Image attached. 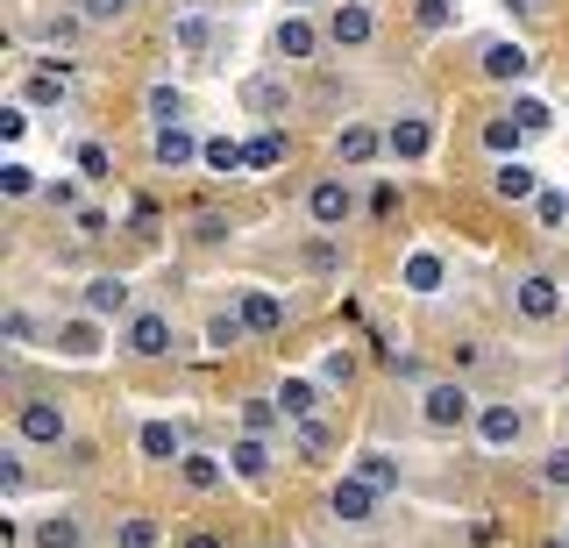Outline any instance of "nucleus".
Instances as JSON below:
<instances>
[{
  "mask_svg": "<svg viewBox=\"0 0 569 548\" xmlns=\"http://www.w3.org/2000/svg\"><path fill=\"white\" fill-rule=\"evenodd\" d=\"M470 420H477V392L462 378H427L420 385V428L456 435V428H470Z\"/></svg>",
  "mask_w": 569,
  "mask_h": 548,
  "instance_id": "nucleus-1",
  "label": "nucleus"
},
{
  "mask_svg": "<svg viewBox=\"0 0 569 548\" xmlns=\"http://www.w3.org/2000/svg\"><path fill=\"white\" fill-rule=\"evenodd\" d=\"M64 435H71V420H64L58 399H43V392L14 399V441H22V449H58Z\"/></svg>",
  "mask_w": 569,
  "mask_h": 548,
  "instance_id": "nucleus-2",
  "label": "nucleus"
},
{
  "mask_svg": "<svg viewBox=\"0 0 569 548\" xmlns=\"http://www.w3.org/2000/svg\"><path fill=\"white\" fill-rule=\"evenodd\" d=\"M470 428H477V441H485L491 456H512V449L527 441V414H520L512 399H485V406H477V420H470Z\"/></svg>",
  "mask_w": 569,
  "mask_h": 548,
  "instance_id": "nucleus-3",
  "label": "nucleus"
},
{
  "mask_svg": "<svg viewBox=\"0 0 569 548\" xmlns=\"http://www.w3.org/2000/svg\"><path fill=\"white\" fill-rule=\"evenodd\" d=\"M79 307L100 313V321H121V313H136V286L121 271H93V278H86V292H79Z\"/></svg>",
  "mask_w": 569,
  "mask_h": 548,
  "instance_id": "nucleus-4",
  "label": "nucleus"
},
{
  "mask_svg": "<svg viewBox=\"0 0 569 548\" xmlns=\"http://www.w3.org/2000/svg\"><path fill=\"white\" fill-rule=\"evenodd\" d=\"M121 342H129V357H142V363H157V357H171V313H157V307H142V313H129V335H121Z\"/></svg>",
  "mask_w": 569,
  "mask_h": 548,
  "instance_id": "nucleus-5",
  "label": "nucleus"
},
{
  "mask_svg": "<svg viewBox=\"0 0 569 548\" xmlns=\"http://www.w3.org/2000/svg\"><path fill=\"white\" fill-rule=\"evenodd\" d=\"M378 499H385V491H378V485H363V477L349 470L342 485L328 491V512H335L342 527H370V520H378Z\"/></svg>",
  "mask_w": 569,
  "mask_h": 548,
  "instance_id": "nucleus-6",
  "label": "nucleus"
},
{
  "mask_svg": "<svg viewBox=\"0 0 569 548\" xmlns=\"http://www.w3.org/2000/svg\"><path fill=\"white\" fill-rule=\"evenodd\" d=\"M427 150H435V121L427 114H399L385 129V157H399V165H420Z\"/></svg>",
  "mask_w": 569,
  "mask_h": 548,
  "instance_id": "nucleus-7",
  "label": "nucleus"
},
{
  "mask_svg": "<svg viewBox=\"0 0 569 548\" xmlns=\"http://www.w3.org/2000/svg\"><path fill=\"white\" fill-rule=\"evenodd\" d=\"M477 72H485V79H498V86H520V79L533 72V58H527V43L498 37V43H485V50H477Z\"/></svg>",
  "mask_w": 569,
  "mask_h": 548,
  "instance_id": "nucleus-8",
  "label": "nucleus"
},
{
  "mask_svg": "<svg viewBox=\"0 0 569 548\" xmlns=\"http://www.w3.org/2000/svg\"><path fill=\"white\" fill-rule=\"evenodd\" d=\"M242 108L257 114V121H284V114H292V86L271 79V72H257V79L242 86Z\"/></svg>",
  "mask_w": 569,
  "mask_h": 548,
  "instance_id": "nucleus-9",
  "label": "nucleus"
},
{
  "mask_svg": "<svg viewBox=\"0 0 569 548\" xmlns=\"http://www.w3.org/2000/svg\"><path fill=\"white\" fill-rule=\"evenodd\" d=\"M307 215H313V228H342V221L356 215V192H349L342 179H320V186L307 192Z\"/></svg>",
  "mask_w": 569,
  "mask_h": 548,
  "instance_id": "nucleus-10",
  "label": "nucleus"
},
{
  "mask_svg": "<svg viewBox=\"0 0 569 548\" xmlns=\"http://www.w3.org/2000/svg\"><path fill=\"white\" fill-rule=\"evenodd\" d=\"M491 192H498L506 207H520V200H541V179H533V165H527V157H498Z\"/></svg>",
  "mask_w": 569,
  "mask_h": 548,
  "instance_id": "nucleus-11",
  "label": "nucleus"
},
{
  "mask_svg": "<svg viewBox=\"0 0 569 548\" xmlns=\"http://www.w3.org/2000/svg\"><path fill=\"white\" fill-rule=\"evenodd\" d=\"M200 136L178 121V129H157V143H150V157H157V171H186V165H200Z\"/></svg>",
  "mask_w": 569,
  "mask_h": 548,
  "instance_id": "nucleus-12",
  "label": "nucleus"
},
{
  "mask_svg": "<svg viewBox=\"0 0 569 548\" xmlns=\"http://www.w3.org/2000/svg\"><path fill=\"white\" fill-rule=\"evenodd\" d=\"M520 313H527V321H556V313H562V278L527 271L520 278Z\"/></svg>",
  "mask_w": 569,
  "mask_h": 548,
  "instance_id": "nucleus-13",
  "label": "nucleus"
},
{
  "mask_svg": "<svg viewBox=\"0 0 569 548\" xmlns=\"http://www.w3.org/2000/svg\"><path fill=\"white\" fill-rule=\"evenodd\" d=\"M370 157H385V136L378 129H370V121H349V129L342 136H335V165H370Z\"/></svg>",
  "mask_w": 569,
  "mask_h": 548,
  "instance_id": "nucleus-14",
  "label": "nucleus"
},
{
  "mask_svg": "<svg viewBox=\"0 0 569 548\" xmlns=\"http://www.w3.org/2000/svg\"><path fill=\"white\" fill-rule=\"evenodd\" d=\"M58 357H71V363H93L100 357V313H79V321L58 328Z\"/></svg>",
  "mask_w": 569,
  "mask_h": 548,
  "instance_id": "nucleus-15",
  "label": "nucleus"
},
{
  "mask_svg": "<svg viewBox=\"0 0 569 548\" xmlns=\"http://www.w3.org/2000/svg\"><path fill=\"white\" fill-rule=\"evenodd\" d=\"M370 29H378V22H370V8H363V0H342V8L328 14V43H342V50L370 43Z\"/></svg>",
  "mask_w": 569,
  "mask_h": 548,
  "instance_id": "nucleus-16",
  "label": "nucleus"
},
{
  "mask_svg": "<svg viewBox=\"0 0 569 548\" xmlns=\"http://www.w3.org/2000/svg\"><path fill=\"white\" fill-rule=\"evenodd\" d=\"M22 541H29V548H79L86 527H79V512H43V520H36Z\"/></svg>",
  "mask_w": 569,
  "mask_h": 548,
  "instance_id": "nucleus-17",
  "label": "nucleus"
},
{
  "mask_svg": "<svg viewBox=\"0 0 569 548\" xmlns=\"http://www.w3.org/2000/svg\"><path fill=\"white\" fill-rule=\"evenodd\" d=\"M236 307H242L249 335H278V328H284V299H278V292H263V286H249Z\"/></svg>",
  "mask_w": 569,
  "mask_h": 548,
  "instance_id": "nucleus-18",
  "label": "nucleus"
},
{
  "mask_svg": "<svg viewBox=\"0 0 569 548\" xmlns=\"http://www.w3.org/2000/svg\"><path fill=\"white\" fill-rule=\"evenodd\" d=\"M136 449L150 456V464H178V456H186V435H178L171 420H142V428H136Z\"/></svg>",
  "mask_w": 569,
  "mask_h": 548,
  "instance_id": "nucleus-19",
  "label": "nucleus"
},
{
  "mask_svg": "<svg viewBox=\"0 0 569 548\" xmlns=\"http://www.w3.org/2000/svg\"><path fill=\"white\" fill-rule=\"evenodd\" d=\"M228 470L249 477V485H263V477H271V435H242L236 449H228Z\"/></svg>",
  "mask_w": 569,
  "mask_h": 548,
  "instance_id": "nucleus-20",
  "label": "nucleus"
},
{
  "mask_svg": "<svg viewBox=\"0 0 569 548\" xmlns=\"http://www.w3.org/2000/svg\"><path fill=\"white\" fill-rule=\"evenodd\" d=\"M313 50H320V29L307 22V14H284V22H278V58L284 64H307Z\"/></svg>",
  "mask_w": 569,
  "mask_h": 548,
  "instance_id": "nucleus-21",
  "label": "nucleus"
},
{
  "mask_svg": "<svg viewBox=\"0 0 569 548\" xmlns=\"http://www.w3.org/2000/svg\"><path fill=\"white\" fill-rule=\"evenodd\" d=\"M178 477H186L192 491H221V485H228V464H221V456H200V449H186V456H178Z\"/></svg>",
  "mask_w": 569,
  "mask_h": 548,
  "instance_id": "nucleus-22",
  "label": "nucleus"
},
{
  "mask_svg": "<svg viewBox=\"0 0 569 548\" xmlns=\"http://www.w3.org/2000/svg\"><path fill=\"white\" fill-rule=\"evenodd\" d=\"M520 143H527V129H520V114H485V150L491 157H520Z\"/></svg>",
  "mask_w": 569,
  "mask_h": 548,
  "instance_id": "nucleus-23",
  "label": "nucleus"
},
{
  "mask_svg": "<svg viewBox=\"0 0 569 548\" xmlns=\"http://www.w3.org/2000/svg\"><path fill=\"white\" fill-rule=\"evenodd\" d=\"M441 278H449V271H441V257L435 250H413V257H406V271H399V286L427 299V292H441Z\"/></svg>",
  "mask_w": 569,
  "mask_h": 548,
  "instance_id": "nucleus-24",
  "label": "nucleus"
},
{
  "mask_svg": "<svg viewBox=\"0 0 569 548\" xmlns=\"http://www.w3.org/2000/svg\"><path fill=\"white\" fill-rule=\"evenodd\" d=\"M271 399L284 406V420H313V414H320V385H313V378H284Z\"/></svg>",
  "mask_w": 569,
  "mask_h": 548,
  "instance_id": "nucleus-25",
  "label": "nucleus"
},
{
  "mask_svg": "<svg viewBox=\"0 0 569 548\" xmlns=\"http://www.w3.org/2000/svg\"><path fill=\"white\" fill-rule=\"evenodd\" d=\"M356 477L378 485V491H399V456L391 449H356Z\"/></svg>",
  "mask_w": 569,
  "mask_h": 548,
  "instance_id": "nucleus-26",
  "label": "nucleus"
},
{
  "mask_svg": "<svg viewBox=\"0 0 569 548\" xmlns=\"http://www.w3.org/2000/svg\"><path fill=\"white\" fill-rule=\"evenodd\" d=\"M171 43L186 50V58H207V50H213V22H207V14H178V22H171Z\"/></svg>",
  "mask_w": 569,
  "mask_h": 548,
  "instance_id": "nucleus-27",
  "label": "nucleus"
},
{
  "mask_svg": "<svg viewBox=\"0 0 569 548\" xmlns=\"http://www.w3.org/2000/svg\"><path fill=\"white\" fill-rule=\"evenodd\" d=\"M200 165L213 171V179H236V171L249 165V143H228V136H213V143L200 150Z\"/></svg>",
  "mask_w": 569,
  "mask_h": 548,
  "instance_id": "nucleus-28",
  "label": "nucleus"
},
{
  "mask_svg": "<svg viewBox=\"0 0 569 548\" xmlns=\"http://www.w3.org/2000/svg\"><path fill=\"white\" fill-rule=\"evenodd\" d=\"M242 335H249L242 307H221V313H207V349H221V357H228V349H236Z\"/></svg>",
  "mask_w": 569,
  "mask_h": 548,
  "instance_id": "nucleus-29",
  "label": "nucleus"
},
{
  "mask_svg": "<svg viewBox=\"0 0 569 548\" xmlns=\"http://www.w3.org/2000/svg\"><path fill=\"white\" fill-rule=\"evenodd\" d=\"M22 108H64V72L58 64H43V72L22 86Z\"/></svg>",
  "mask_w": 569,
  "mask_h": 548,
  "instance_id": "nucleus-30",
  "label": "nucleus"
},
{
  "mask_svg": "<svg viewBox=\"0 0 569 548\" xmlns=\"http://www.w3.org/2000/svg\"><path fill=\"white\" fill-rule=\"evenodd\" d=\"M142 108H150L157 129H178V121H186V93H178V86H150V93H142Z\"/></svg>",
  "mask_w": 569,
  "mask_h": 548,
  "instance_id": "nucleus-31",
  "label": "nucleus"
},
{
  "mask_svg": "<svg viewBox=\"0 0 569 548\" xmlns=\"http://www.w3.org/2000/svg\"><path fill=\"white\" fill-rule=\"evenodd\" d=\"M114 548H164V527H157L150 512H129V520L114 527Z\"/></svg>",
  "mask_w": 569,
  "mask_h": 548,
  "instance_id": "nucleus-32",
  "label": "nucleus"
},
{
  "mask_svg": "<svg viewBox=\"0 0 569 548\" xmlns=\"http://www.w3.org/2000/svg\"><path fill=\"white\" fill-rule=\"evenodd\" d=\"M292 441H299V456H307V464H320V456L335 449V435H328V420H292Z\"/></svg>",
  "mask_w": 569,
  "mask_h": 548,
  "instance_id": "nucleus-33",
  "label": "nucleus"
},
{
  "mask_svg": "<svg viewBox=\"0 0 569 548\" xmlns=\"http://www.w3.org/2000/svg\"><path fill=\"white\" fill-rule=\"evenodd\" d=\"M0 192H8V200H29V192H43V186H36V165L8 157V165H0Z\"/></svg>",
  "mask_w": 569,
  "mask_h": 548,
  "instance_id": "nucleus-34",
  "label": "nucleus"
},
{
  "mask_svg": "<svg viewBox=\"0 0 569 548\" xmlns=\"http://www.w3.org/2000/svg\"><path fill=\"white\" fill-rule=\"evenodd\" d=\"M271 165H284V136H278V129L249 136V171H271Z\"/></svg>",
  "mask_w": 569,
  "mask_h": 548,
  "instance_id": "nucleus-35",
  "label": "nucleus"
},
{
  "mask_svg": "<svg viewBox=\"0 0 569 548\" xmlns=\"http://www.w3.org/2000/svg\"><path fill=\"white\" fill-rule=\"evenodd\" d=\"M278 420H284V406H278V399H249V406H242V428H249V435H271Z\"/></svg>",
  "mask_w": 569,
  "mask_h": 548,
  "instance_id": "nucleus-36",
  "label": "nucleus"
},
{
  "mask_svg": "<svg viewBox=\"0 0 569 548\" xmlns=\"http://www.w3.org/2000/svg\"><path fill=\"white\" fill-rule=\"evenodd\" d=\"M71 165H79L86 179H114V157H107V143H79V150H71Z\"/></svg>",
  "mask_w": 569,
  "mask_h": 548,
  "instance_id": "nucleus-37",
  "label": "nucleus"
},
{
  "mask_svg": "<svg viewBox=\"0 0 569 548\" xmlns=\"http://www.w3.org/2000/svg\"><path fill=\"white\" fill-rule=\"evenodd\" d=\"M0 342H8V349H29V342H36V321H29L22 307H8V313H0Z\"/></svg>",
  "mask_w": 569,
  "mask_h": 548,
  "instance_id": "nucleus-38",
  "label": "nucleus"
},
{
  "mask_svg": "<svg viewBox=\"0 0 569 548\" xmlns=\"http://www.w3.org/2000/svg\"><path fill=\"white\" fill-rule=\"evenodd\" d=\"M228 228H236L228 215H213V207H200V215H192V242H207V250H213V242H228Z\"/></svg>",
  "mask_w": 569,
  "mask_h": 548,
  "instance_id": "nucleus-39",
  "label": "nucleus"
},
{
  "mask_svg": "<svg viewBox=\"0 0 569 548\" xmlns=\"http://www.w3.org/2000/svg\"><path fill=\"white\" fill-rule=\"evenodd\" d=\"M0 491H8V499H22V491H29V470H22V449H8V456H0Z\"/></svg>",
  "mask_w": 569,
  "mask_h": 548,
  "instance_id": "nucleus-40",
  "label": "nucleus"
},
{
  "mask_svg": "<svg viewBox=\"0 0 569 548\" xmlns=\"http://www.w3.org/2000/svg\"><path fill=\"white\" fill-rule=\"evenodd\" d=\"M541 485H548V491H569V441L541 456Z\"/></svg>",
  "mask_w": 569,
  "mask_h": 548,
  "instance_id": "nucleus-41",
  "label": "nucleus"
},
{
  "mask_svg": "<svg viewBox=\"0 0 569 548\" xmlns=\"http://www.w3.org/2000/svg\"><path fill=\"white\" fill-rule=\"evenodd\" d=\"M512 114H520V129H527V136L556 129V108H541V100H512Z\"/></svg>",
  "mask_w": 569,
  "mask_h": 548,
  "instance_id": "nucleus-42",
  "label": "nucleus"
},
{
  "mask_svg": "<svg viewBox=\"0 0 569 548\" xmlns=\"http://www.w3.org/2000/svg\"><path fill=\"white\" fill-rule=\"evenodd\" d=\"M79 14L93 29H107V22H121V14H129V0H79Z\"/></svg>",
  "mask_w": 569,
  "mask_h": 548,
  "instance_id": "nucleus-43",
  "label": "nucleus"
},
{
  "mask_svg": "<svg viewBox=\"0 0 569 548\" xmlns=\"http://www.w3.org/2000/svg\"><path fill=\"white\" fill-rule=\"evenodd\" d=\"M533 215H541V228H562L569 221V192H541V200H533Z\"/></svg>",
  "mask_w": 569,
  "mask_h": 548,
  "instance_id": "nucleus-44",
  "label": "nucleus"
},
{
  "mask_svg": "<svg viewBox=\"0 0 569 548\" xmlns=\"http://www.w3.org/2000/svg\"><path fill=\"white\" fill-rule=\"evenodd\" d=\"M320 378H328V385H349L356 378V357H349V349H328V357H320Z\"/></svg>",
  "mask_w": 569,
  "mask_h": 548,
  "instance_id": "nucleus-45",
  "label": "nucleus"
},
{
  "mask_svg": "<svg viewBox=\"0 0 569 548\" xmlns=\"http://www.w3.org/2000/svg\"><path fill=\"white\" fill-rule=\"evenodd\" d=\"M413 14H420V29H449L456 22V0H420Z\"/></svg>",
  "mask_w": 569,
  "mask_h": 548,
  "instance_id": "nucleus-46",
  "label": "nucleus"
},
{
  "mask_svg": "<svg viewBox=\"0 0 569 548\" xmlns=\"http://www.w3.org/2000/svg\"><path fill=\"white\" fill-rule=\"evenodd\" d=\"M71 228H79V236H86V242H93V236H107V228H114V221H107V215H100V207H79V215H71Z\"/></svg>",
  "mask_w": 569,
  "mask_h": 548,
  "instance_id": "nucleus-47",
  "label": "nucleus"
},
{
  "mask_svg": "<svg viewBox=\"0 0 569 548\" xmlns=\"http://www.w3.org/2000/svg\"><path fill=\"white\" fill-rule=\"evenodd\" d=\"M307 263H313V271H335V263H342V250H335L328 236H313V242H307Z\"/></svg>",
  "mask_w": 569,
  "mask_h": 548,
  "instance_id": "nucleus-48",
  "label": "nucleus"
},
{
  "mask_svg": "<svg viewBox=\"0 0 569 548\" xmlns=\"http://www.w3.org/2000/svg\"><path fill=\"white\" fill-rule=\"evenodd\" d=\"M79 22H86V14H50L43 37H50V43H64V37H79Z\"/></svg>",
  "mask_w": 569,
  "mask_h": 548,
  "instance_id": "nucleus-49",
  "label": "nucleus"
},
{
  "mask_svg": "<svg viewBox=\"0 0 569 548\" xmlns=\"http://www.w3.org/2000/svg\"><path fill=\"white\" fill-rule=\"evenodd\" d=\"M22 129H29L22 108H0V143H22Z\"/></svg>",
  "mask_w": 569,
  "mask_h": 548,
  "instance_id": "nucleus-50",
  "label": "nucleus"
},
{
  "mask_svg": "<svg viewBox=\"0 0 569 548\" xmlns=\"http://www.w3.org/2000/svg\"><path fill=\"white\" fill-rule=\"evenodd\" d=\"M43 200H50V207H79V186H71V179H50Z\"/></svg>",
  "mask_w": 569,
  "mask_h": 548,
  "instance_id": "nucleus-51",
  "label": "nucleus"
},
{
  "mask_svg": "<svg viewBox=\"0 0 569 548\" xmlns=\"http://www.w3.org/2000/svg\"><path fill=\"white\" fill-rule=\"evenodd\" d=\"M370 215H378V221H391V215H399V192H391V186H378V192H370Z\"/></svg>",
  "mask_w": 569,
  "mask_h": 548,
  "instance_id": "nucleus-52",
  "label": "nucleus"
},
{
  "mask_svg": "<svg viewBox=\"0 0 569 548\" xmlns=\"http://www.w3.org/2000/svg\"><path fill=\"white\" fill-rule=\"evenodd\" d=\"M186 548H228L221 535H207V527H200V535H186Z\"/></svg>",
  "mask_w": 569,
  "mask_h": 548,
  "instance_id": "nucleus-53",
  "label": "nucleus"
},
{
  "mask_svg": "<svg viewBox=\"0 0 569 548\" xmlns=\"http://www.w3.org/2000/svg\"><path fill=\"white\" fill-rule=\"evenodd\" d=\"M292 8H307V0H292Z\"/></svg>",
  "mask_w": 569,
  "mask_h": 548,
  "instance_id": "nucleus-54",
  "label": "nucleus"
}]
</instances>
